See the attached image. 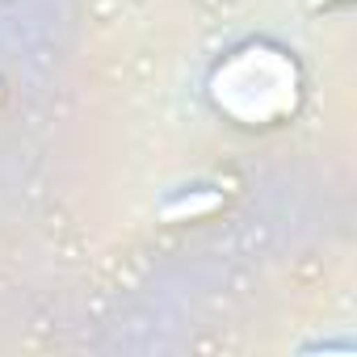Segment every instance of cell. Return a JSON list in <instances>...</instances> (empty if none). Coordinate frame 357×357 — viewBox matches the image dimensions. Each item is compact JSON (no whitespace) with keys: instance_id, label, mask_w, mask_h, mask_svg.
Listing matches in <instances>:
<instances>
[{"instance_id":"1","label":"cell","mask_w":357,"mask_h":357,"mask_svg":"<svg viewBox=\"0 0 357 357\" xmlns=\"http://www.w3.org/2000/svg\"><path fill=\"white\" fill-rule=\"evenodd\" d=\"M219 206H223V194H219V190H190V194H181V198H172V202L160 211V219H164V223H190V219L215 215Z\"/></svg>"},{"instance_id":"2","label":"cell","mask_w":357,"mask_h":357,"mask_svg":"<svg viewBox=\"0 0 357 357\" xmlns=\"http://www.w3.org/2000/svg\"><path fill=\"white\" fill-rule=\"evenodd\" d=\"M307 5H311V9H324V5H332V0H307Z\"/></svg>"}]
</instances>
